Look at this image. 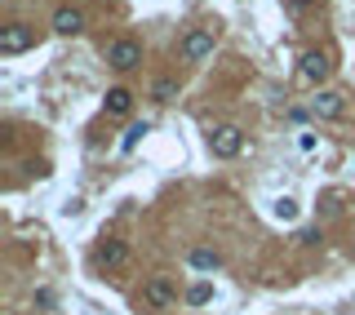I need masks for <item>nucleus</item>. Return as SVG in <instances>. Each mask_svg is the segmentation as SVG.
<instances>
[{"mask_svg":"<svg viewBox=\"0 0 355 315\" xmlns=\"http://www.w3.org/2000/svg\"><path fill=\"white\" fill-rule=\"evenodd\" d=\"M329 71H333V58L324 49H311V53H302L297 58V85H306V89H315L320 94V85L329 80Z\"/></svg>","mask_w":355,"mask_h":315,"instance_id":"obj_1","label":"nucleus"},{"mask_svg":"<svg viewBox=\"0 0 355 315\" xmlns=\"http://www.w3.org/2000/svg\"><path fill=\"white\" fill-rule=\"evenodd\" d=\"M138 302H143L147 311H164V307H173V302H178V284L169 280V275H147Z\"/></svg>","mask_w":355,"mask_h":315,"instance_id":"obj_2","label":"nucleus"},{"mask_svg":"<svg viewBox=\"0 0 355 315\" xmlns=\"http://www.w3.org/2000/svg\"><path fill=\"white\" fill-rule=\"evenodd\" d=\"M213 49H218V32H213V27H191V32L182 36V45H178L182 62H204Z\"/></svg>","mask_w":355,"mask_h":315,"instance_id":"obj_3","label":"nucleus"},{"mask_svg":"<svg viewBox=\"0 0 355 315\" xmlns=\"http://www.w3.org/2000/svg\"><path fill=\"white\" fill-rule=\"evenodd\" d=\"M209 151L218 155V160H236V155L245 151V129L240 125H218L209 134Z\"/></svg>","mask_w":355,"mask_h":315,"instance_id":"obj_4","label":"nucleus"},{"mask_svg":"<svg viewBox=\"0 0 355 315\" xmlns=\"http://www.w3.org/2000/svg\"><path fill=\"white\" fill-rule=\"evenodd\" d=\"M138 62H143V45H138L134 36H120V40L107 45V67H116V71H134Z\"/></svg>","mask_w":355,"mask_h":315,"instance_id":"obj_5","label":"nucleus"},{"mask_svg":"<svg viewBox=\"0 0 355 315\" xmlns=\"http://www.w3.org/2000/svg\"><path fill=\"white\" fill-rule=\"evenodd\" d=\"M36 45V32L27 23H9V27H0V53L5 58H14V53H27Z\"/></svg>","mask_w":355,"mask_h":315,"instance_id":"obj_6","label":"nucleus"},{"mask_svg":"<svg viewBox=\"0 0 355 315\" xmlns=\"http://www.w3.org/2000/svg\"><path fill=\"white\" fill-rule=\"evenodd\" d=\"M93 262H98L102 271H120V266H129V244L125 240H102V244L93 249Z\"/></svg>","mask_w":355,"mask_h":315,"instance_id":"obj_7","label":"nucleus"},{"mask_svg":"<svg viewBox=\"0 0 355 315\" xmlns=\"http://www.w3.org/2000/svg\"><path fill=\"white\" fill-rule=\"evenodd\" d=\"M311 116H320V120H342V116H347V98H342L338 89H320V94L311 98Z\"/></svg>","mask_w":355,"mask_h":315,"instance_id":"obj_8","label":"nucleus"},{"mask_svg":"<svg viewBox=\"0 0 355 315\" xmlns=\"http://www.w3.org/2000/svg\"><path fill=\"white\" fill-rule=\"evenodd\" d=\"M53 32L58 36H80L85 32V14H80V9H71V5H62V9H53Z\"/></svg>","mask_w":355,"mask_h":315,"instance_id":"obj_9","label":"nucleus"},{"mask_svg":"<svg viewBox=\"0 0 355 315\" xmlns=\"http://www.w3.org/2000/svg\"><path fill=\"white\" fill-rule=\"evenodd\" d=\"M102 107H107V116H129V111H134V89H125V85L107 89Z\"/></svg>","mask_w":355,"mask_h":315,"instance_id":"obj_10","label":"nucleus"},{"mask_svg":"<svg viewBox=\"0 0 355 315\" xmlns=\"http://www.w3.org/2000/svg\"><path fill=\"white\" fill-rule=\"evenodd\" d=\"M186 262H191L195 271H218V266H222V253H218V249H191V253H186Z\"/></svg>","mask_w":355,"mask_h":315,"instance_id":"obj_11","label":"nucleus"},{"mask_svg":"<svg viewBox=\"0 0 355 315\" xmlns=\"http://www.w3.org/2000/svg\"><path fill=\"white\" fill-rule=\"evenodd\" d=\"M178 94H182V80H173V76H160V80L151 85V98H156V103H173Z\"/></svg>","mask_w":355,"mask_h":315,"instance_id":"obj_12","label":"nucleus"},{"mask_svg":"<svg viewBox=\"0 0 355 315\" xmlns=\"http://www.w3.org/2000/svg\"><path fill=\"white\" fill-rule=\"evenodd\" d=\"M147 134H151V125H147V120H143V125H129V129H125V142H120V151H134V147L143 142Z\"/></svg>","mask_w":355,"mask_h":315,"instance_id":"obj_13","label":"nucleus"},{"mask_svg":"<svg viewBox=\"0 0 355 315\" xmlns=\"http://www.w3.org/2000/svg\"><path fill=\"white\" fill-rule=\"evenodd\" d=\"M209 298H213V289H209V284H191V289H186V302H191V307H204Z\"/></svg>","mask_w":355,"mask_h":315,"instance_id":"obj_14","label":"nucleus"},{"mask_svg":"<svg viewBox=\"0 0 355 315\" xmlns=\"http://www.w3.org/2000/svg\"><path fill=\"white\" fill-rule=\"evenodd\" d=\"M276 213H280V218H293L297 209H293V200H276Z\"/></svg>","mask_w":355,"mask_h":315,"instance_id":"obj_15","label":"nucleus"},{"mask_svg":"<svg viewBox=\"0 0 355 315\" xmlns=\"http://www.w3.org/2000/svg\"><path fill=\"white\" fill-rule=\"evenodd\" d=\"M297 240H302V244H306V249H311V244H320V240H324V236H320V231H302V236H297Z\"/></svg>","mask_w":355,"mask_h":315,"instance_id":"obj_16","label":"nucleus"},{"mask_svg":"<svg viewBox=\"0 0 355 315\" xmlns=\"http://www.w3.org/2000/svg\"><path fill=\"white\" fill-rule=\"evenodd\" d=\"M284 5H289V9H306V5H311V0H284Z\"/></svg>","mask_w":355,"mask_h":315,"instance_id":"obj_17","label":"nucleus"}]
</instances>
